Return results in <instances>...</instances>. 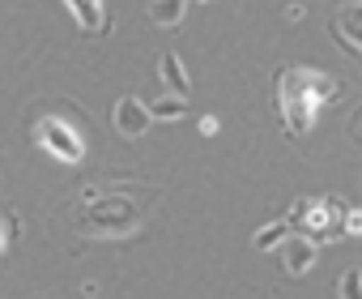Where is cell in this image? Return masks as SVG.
I'll list each match as a JSON object with an SVG mask.
<instances>
[{
    "label": "cell",
    "instance_id": "1",
    "mask_svg": "<svg viewBox=\"0 0 362 299\" xmlns=\"http://www.w3.org/2000/svg\"><path fill=\"white\" fill-rule=\"evenodd\" d=\"M337 94H341V81L320 73V69H307V64L277 69V107H281V124H286L290 137L311 132L315 111L324 103H332Z\"/></svg>",
    "mask_w": 362,
    "mask_h": 299
},
{
    "label": "cell",
    "instance_id": "14",
    "mask_svg": "<svg viewBox=\"0 0 362 299\" xmlns=\"http://www.w3.org/2000/svg\"><path fill=\"white\" fill-rule=\"evenodd\" d=\"M341 231H345V235H354V239H362V210H354V205H349V210H345Z\"/></svg>",
    "mask_w": 362,
    "mask_h": 299
},
{
    "label": "cell",
    "instance_id": "4",
    "mask_svg": "<svg viewBox=\"0 0 362 299\" xmlns=\"http://www.w3.org/2000/svg\"><path fill=\"white\" fill-rule=\"evenodd\" d=\"M149 124H153V115H149V107H145L136 94H124V98H115V107H111V128H115L124 141H136V137H145V132H149Z\"/></svg>",
    "mask_w": 362,
    "mask_h": 299
},
{
    "label": "cell",
    "instance_id": "2",
    "mask_svg": "<svg viewBox=\"0 0 362 299\" xmlns=\"http://www.w3.org/2000/svg\"><path fill=\"white\" fill-rule=\"evenodd\" d=\"M73 227L77 235H90V239H124L141 227V205L128 197H107V201L86 205Z\"/></svg>",
    "mask_w": 362,
    "mask_h": 299
},
{
    "label": "cell",
    "instance_id": "9",
    "mask_svg": "<svg viewBox=\"0 0 362 299\" xmlns=\"http://www.w3.org/2000/svg\"><path fill=\"white\" fill-rule=\"evenodd\" d=\"M188 5H192V0H153V5H149V22L153 26H179L188 18Z\"/></svg>",
    "mask_w": 362,
    "mask_h": 299
},
{
    "label": "cell",
    "instance_id": "11",
    "mask_svg": "<svg viewBox=\"0 0 362 299\" xmlns=\"http://www.w3.org/2000/svg\"><path fill=\"white\" fill-rule=\"evenodd\" d=\"M286 235H290V218H277V222H264V227L252 235V244H256L260 252H269V248H281Z\"/></svg>",
    "mask_w": 362,
    "mask_h": 299
},
{
    "label": "cell",
    "instance_id": "7",
    "mask_svg": "<svg viewBox=\"0 0 362 299\" xmlns=\"http://www.w3.org/2000/svg\"><path fill=\"white\" fill-rule=\"evenodd\" d=\"M64 5H69V13L77 18L81 30H90V35L107 30V0H64Z\"/></svg>",
    "mask_w": 362,
    "mask_h": 299
},
{
    "label": "cell",
    "instance_id": "17",
    "mask_svg": "<svg viewBox=\"0 0 362 299\" xmlns=\"http://www.w3.org/2000/svg\"><path fill=\"white\" fill-rule=\"evenodd\" d=\"M303 13H307L303 5H286V22H303Z\"/></svg>",
    "mask_w": 362,
    "mask_h": 299
},
{
    "label": "cell",
    "instance_id": "3",
    "mask_svg": "<svg viewBox=\"0 0 362 299\" xmlns=\"http://www.w3.org/2000/svg\"><path fill=\"white\" fill-rule=\"evenodd\" d=\"M35 141L47 150L56 163L77 167V163L86 159V137H81L64 115H39V120H35Z\"/></svg>",
    "mask_w": 362,
    "mask_h": 299
},
{
    "label": "cell",
    "instance_id": "10",
    "mask_svg": "<svg viewBox=\"0 0 362 299\" xmlns=\"http://www.w3.org/2000/svg\"><path fill=\"white\" fill-rule=\"evenodd\" d=\"M149 115L162 120V124H175V120L188 115V98H184V94H162L158 103H149Z\"/></svg>",
    "mask_w": 362,
    "mask_h": 299
},
{
    "label": "cell",
    "instance_id": "5",
    "mask_svg": "<svg viewBox=\"0 0 362 299\" xmlns=\"http://www.w3.org/2000/svg\"><path fill=\"white\" fill-rule=\"evenodd\" d=\"M315 261H320V244H315V235H307V231L286 235V244H281V269H286L290 278L311 273Z\"/></svg>",
    "mask_w": 362,
    "mask_h": 299
},
{
    "label": "cell",
    "instance_id": "19",
    "mask_svg": "<svg viewBox=\"0 0 362 299\" xmlns=\"http://www.w3.org/2000/svg\"><path fill=\"white\" fill-rule=\"evenodd\" d=\"M192 5H205V0H192Z\"/></svg>",
    "mask_w": 362,
    "mask_h": 299
},
{
    "label": "cell",
    "instance_id": "8",
    "mask_svg": "<svg viewBox=\"0 0 362 299\" xmlns=\"http://www.w3.org/2000/svg\"><path fill=\"white\" fill-rule=\"evenodd\" d=\"M158 69H162V81L170 86V94H184V98H188V90H192V77H188V69H184V60H179L175 52H162V60H158Z\"/></svg>",
    "mask_w": 362,
    "mask_h": 299
},
{
    "label": "cell",
    "instance_id": "18",
    "mask_svg": "<svg viewBox=\"0 0 362 299\" xmlns=\"http://www.w3.org/2000/svg\"><path fill=\"white\" fill-rule=\"evenodd\" d=\"M349 132H354V137H358V141H362V115H358V120H354V124H349Z\"/></svg>",
    "mask_w": 362,
    "mask_h": 299
},
{
    "label": "cell",
    "instance_id": "16",
    "mask_svg": "<svg viewBox=\"0 0 362 299\" xmlns=\"http://www.w3.org/2000/svg\"><path fill=\"white\" fill-rule=\"evenodd\" d=\"M307 205H311V197H298V201L290 205V222H303V214H307Z\"/></svg>",
    "mask_w": 362,
    "mask_h": 299
},
{
    "label": "cell",
    "instance_id": "15",
    "mask_svg": "<svg viewBox=\"0 0 362 299\" xmlns=\"http://www.w3.org/2000/svg\"><path fill=\"white\" fill-rule=\"evenodd\" d=\"M197 128H201V137H214L222 124H218V115H201V124H197Z\"/></svg>",
    "mask_w": 362,
    "mask_h": 299
},
{
    "label": "cell",
    "instance_id": "13",
    "mask_svg": "<svg viewBox=\"0 0 362 299\" xmlns=\"http://www.w3.org/2000/svg\"><path fill=\"white\" fill-rule=\"evenodd\" d=\"M13 235H18V218H13V214H0V256L9 252Z\"/></svg>",
    "mask_w": 362,
    "mask_h": 299
},
{
    "label": "cell",
    "instance_id": "6",
    "mask_svg": "<svg viewBox=\"0 0 362 299\" xmlns=\"http://www.w3.org/2000/svg\"><path fill=\"white\" fill-rule=\"evenodd\" d=\"M332 30H337L341 47L362 60V0H345L337 9V18H332Z\"/></svg>",
    "mask_w": 362,
    "mask_h": 299
},
{
    "label": "cell",
    "instance_id": "12",
    "mask_svg": "<svg viewBox=\"0 0 362 299\" xmlns=\"http://www.w3.org/2000/svg\"><path fill=\"white\" fill-rule=\"evenodd\" d=\"M337 295L341 299H362V269H345L341 282H337Z\"/></svg>",
    "mask_w": 362,
    "mask_h": 299
}]
</instances>
